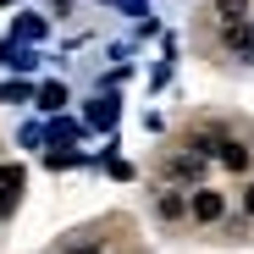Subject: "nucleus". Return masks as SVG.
<instances>
[{
	"label": "nucleus",
	"instance_id": "f257e3e1",
	"mask_svg": "<svg viewBox=\"0 0 254 254\" xmlns=\"http://www.w3.org/2000/svg\"><path fill=\"white\" fill-rule=\"evenodd\" d=\"M188 216H193V221H221V216H227V199H221L216 188H193V193H188Z\"/></svg>",
	"mask_w": 254,
	"mask_h": 254
},
{
	"label": "nucleus",
	"instance_id": "f03ea898",
	"mask_svg": "<svg viewBox=\"0 0 254 254\" xmlns=\"http://www.w3.org/2000/svg\"><path fill=\"white\" fill-rule=\"evenodd\" d=\"M0 61L17 66V72H33V66H39V56H33V50H17V45H0Z\"/></svg>",
	"mask_w": 254,
	"mask_h": 254
},
{
	"label": "nucleus",
	"instance_id": "7ed1b4c3",
	"mask_svg": "<svg viewBox=\"0 0 254 254\" xmlns=\"http://www.w3.org/2000/svg\"><path fill=\"white\" fill-rule=\"evenodd\" d=\"M155 210H160V221H183V216H188V199H183V193H160Z\"/></svg>",
	"mask_w": 254,
	"mask_h": 254
},
{
	"label": "nucleus",
	"instance_id": "20e7f679",
	"mask_svg": "<svg viewBox=\"0 0 254 254\" xmlns=\"http://www.w3.org/2000/svg\"><path fill=\"white\" fill-rule=\"evenodd\" d=\"M221 160L232 166V172H249V149H243L238 138H227V144H221Z\"/></svg>",
	"mask_w": 254,
	"mask_h": 254
},
{
	"label": "nucleus",
	"instance_id": "39448f33",
	"mask_svg": "<svg viewBox=\"0 0 254 254\" xmlns=\"http://www.w3.org/2000/svg\"><path fill=\"white\" fill-rule=\"evenodd\" d=\"M39 105H45V111H61V105H66V89H61V83H45V89H39Z\"/></svg>",
	"mask_w": 254,
	"mask_h": 254
},
{
	"label": "nucleus",
	"instance_id": "423d86ee",
	"mask_svg": "<svg viewBox=\"0 0 254 254\" xmlns=\"http://www.w3.org/2000/svg\"><path fill=\"white\" fill-rule=\"evenodd\" d=\"M89 122H94V127H111V122H116V105H111V100H94V105H89Z\"/></svg>",
	"mask_w": 254,
	"mask_h": 254
},
{
	"label": "nucleus",
	"instance_id": "0eeeda50",
	"mask_svg": "<svg viewBox=\"0 0 254 254\" xmlns=\"http://www.w3.org/2000/svg\"><path fill=\"white\" fill-rule=\"evenodd\" d=\"M243 11H249V0H216V17L221 22H238Z\"/></svg>",
	"mask_w": 254,
	"mask_h": 254
},
{
	"label": "nucleus",
	"instance_id": "6e6552de",
	"mask_svg": "<svg viewBox=\"0 0 254 254\" xmlns=\"http://www.w3.org/2000/svg\"><path fill=\"white\" fill-rule=\"evenodd\" d=\"M17 39H45V17H17Z\"/></svg>",
	"mask_w": 254,
	"mask_h": 254
},
{
	"label": "nucleus",
	"instance_id": "1a4fd4ad",
	"mask_svg": "<svg viewBox=\"0 0 254 254\" xmlns=\"http://www.w3.org/2000/svg\"><path fill=\"white\" fill-rule=\"evenodd\" d=\"M227 45H232V50H243V45H254V39H249V28H243V22H227Z\"/></svg>",
	"mask_w": 254,
	"mask_h": 254
},
{
	"label": "nucleus",
	"instance_id": "9d476101",
	"mask_svg": "<svg viewBox=\"0 0 254 254\" xmlns=\"http://www.w3.org/2000/svg\"><path fill=\"white\" fill-rule=\"evenodd\" d=\"M193 172H199V155H177L172 160V177H193Z\"/></svg>",
	"mask_w": 254,
	"mask_h": 254
},
{
	"label": "nucleus",
	"instance_id": "9b49d317",
	"mask_svg": "<svg viewBox=\"0 0 254 254\" xmlns=\"http://www.w3.org/2000/svg\"><path fill=\"white\" fill-rule=\"evenodd\" d=\"M50 138H56V144H66V138H77V122H50Z\"/></svg>",
	"mask_w": 254,
	"mask_h": 254
},
{
	"label": "nucleus",
	"instance_id": "f8f14e48",
	"mask_svg": "<svg viewBox=\"0 0 254 254\" xmlns=\"http://www.w3.org/2000/svg\"><path fill=\"white\" fill-rule=\"evenodd\" d=\"M0 188H22V166H0Z\"/></svg>",
	"mask_w": 254,
	"mask_h": 254
},
{
	"label": "nucleus",
	"instance_id": "ddd939ff",
	"mask_svg": "<svg viewBox=\"0 0 254 254\" xmlns=\"http://www.w3.org/2000/svg\"><path fill=\"white\" fill-rule=\"evenodd\" d=\"M243 216H254V183L243 188Z\"/></svg>",
	"mask_w": 254,
	"mask_h": 254
},
{
	"label": "nucleus",
	"instance_id": "4468645a",
	"mask_svg": "<svg viewBox=\"0 0 254 254\" xmlns=\"http://www.w3.org/2000/svg\"><path fill=\"white\" fill-rule=\"evenodd\" d=\"M77 254H94V249H77Z\"/></svg>",
	"mask_w": 254,
	"mask_h": 254
}]
</instances>
